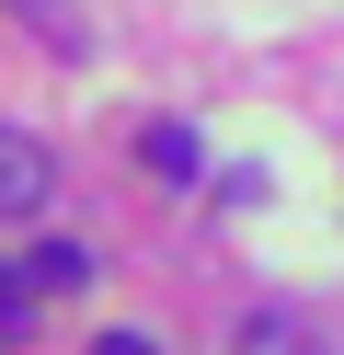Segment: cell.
Returning a JSON list of instances; mask_svg holds the SVG:
<instances>
[{
	"label": "cell",
	"mask_w": 344,
	"mask_h": 355,
	"mask_svg": "<svg viewBox=\"0 0 344 355\" xmlns=\"http://www.w3.org/2000/svg\"><path fill=\"white\" fill-rule=\"evenodd\" d=\"M92 355H161L149 332H92Z\"/></svg>",
	"instance_id": "8992f818"
},
{
	"label": "cell",
	"mask_w": 344,
	"mask_h": 355,
	"mask_svg": "<svg viewBox=\"0 0 344 355\" xmlns=\"http://www.w3.org/2000/svg\"><path fill=\"white\" fill-rule=\"evenodd\" d=\"M81 275H92V252H81V241H46V252L23 263V286H46V298H69Z\"/></svg>",
	"instance_id": "3957f363"
},
{
	"label": "cell",
	"mask_w": 344,
	"mask_h": 355,
	"mask_svg": "<svg viewBox=\"0 0 344 355\" xmlns=\"http://www.w3.org/2000/svg\"><path fill=\"white\" fill-rule=\"evenodd\" d=\"M138 161L172 172V184H195V138H183V126H149V138H138Z\"/></svg>",
	"instance_id": "277c9868"
},
{
	"label": "cell",
	"mask_w": 344,
	"mask_h": 355,
	"mask_svg": "<svg viewBox=\"0 0 344 355\" xmlns=\"http://www.w3.org/2000/svg\"><path fill=\"white\" fill-rule=\"evenodd\" d=\"M229 355H321V332L287 309H252V321H229Z\"/></svg>",
	"instance_id": "7a4b0ae2"
},
{
	"label": "cell",
	"mask_w": 344,
	"mask_h": 355,
	"mask_svg": "<svg viewBox=\"0 0 344 355\" xmlns=\"http://www.w3.org/2000/svg\"><path fill=\"white\" fill-rule=\"evenodd\" d=\"M35 321V286H23V263H0V332H23Z\"/></svg>",
	"instance_id": "5b68a950"
},
{
	"label": "cell",
	"mask_w": 344,
	"mask_h": 355,
	"mask_svg": "<svg viewBox=\"0 0 344 355\" xmlns=\"http://www.w3.org/2000/svg\"><path fill=\"white\" fill-rule=\"evenodd\" d=\"M23 12H35V24H46V12H58V0H23Z\"/></svg>",
	"instance_id": "52a82bcc"
},
{
	"label": "cell",
	"mask_w": 344,
	"mask_h": 355,
	"mask_svg": "<svg viewBox=\"0 0 344 355\" xmlns=\"http://www.w3.org/2000/svg\"><path fill=\"white\" fill-rule=\"evenodd\" d=\"M46 195H58V161H46V138L0 126V218H46Z\"/></svg>",
	"instance_id": "6da1fadb"
}]
</instances>
